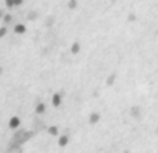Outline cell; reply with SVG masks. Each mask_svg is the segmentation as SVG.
Wrapping results in <instances>:
<instances>
[{
    "instance_id": "cell-1",
    "label": "cell",
    "mask_w": 158,
    "mask_h": 153,
    "mask_svg": "<svg viewBox=\"0 0 158 153\" xmlns=\"http://www.w3.org/2000/svg\"><path fill=\"white\" fill-rule=\"evenodd\" d=\"M14 32L17 33V35H19V36L25 35V33H26V26L23 25V24H17V25H15V28H14Z\"/></svg>"
}]
</instances>
